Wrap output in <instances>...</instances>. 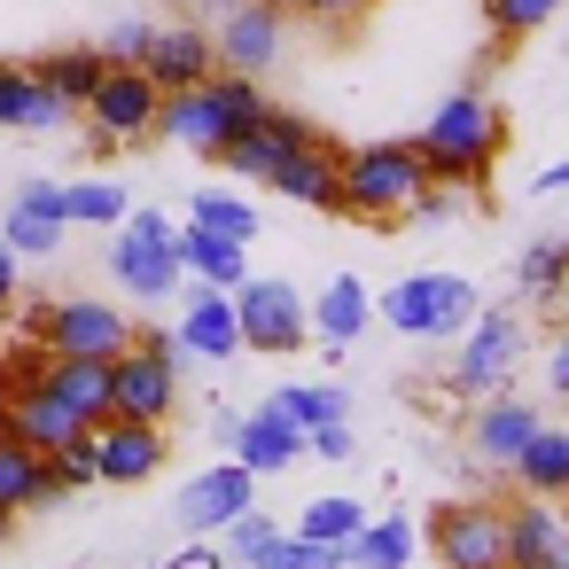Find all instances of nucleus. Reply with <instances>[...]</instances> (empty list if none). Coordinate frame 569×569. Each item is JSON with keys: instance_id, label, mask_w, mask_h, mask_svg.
<instances>
[{"instance_id": "nucleus-40", "label": "nucleus", "mask_w": 569, "mask_h": 569, "mask_svg": "<svg viewBox=\"0 0 569 569\" xmlns=\"http://www.w3.org/2000/svg\"><path fill=\"white\" fill-rule=\"evenodd\" d=\"M452 196H460V188H445V180H421V188H413V203H406L398 219H421V227H445V219H452Z\"/></svg>"}, {"instance_id": "nucleus-26", "label": "nucleus", "mask_w": 569, "mask_h": 569, "mask_svg": "<svg viewBox=\"0 0 569 569\" xmlns=\"http://www.w3.org/2000/svg\"><path fill=\"white\" fill-rule=\"evenodd\" d=\"M413 546H421V530L406 515H367L351 530V546H343V569H406Z\"/></svg>"}, {"instance_id": "nucleus-15", "label": "nucleus", "mask_w": 569, "mask_h": 569, "mask_svg": "<svg viewBox=\"0 0 569 569\" xmlns=\"http://www.w3.org/2000/svg\"><path fill=\"white\" fill-rule=\"evenodd\" d=\"M94 468L102 483H149L164 468V421H126V413L94 421Z\"/></svg>"}, {"instance_id": "nucleus-1", "label": "nucleus", "mask_w": 569, "mask_h": 569, "mask_svg": "<svg viewBox=\"0 0 569 569\" xmlns=\"http://www.w3.org/2000/svg\"><path fill=\"white\" fill-rule=\"evenodd\" d=\"M413 149H421V172H429V180H445V188H483V172H491L499 149H507V118H499L476 87H460V94L413 133Z\"/></svg>"}, {"instance_id": "nucleus-46", "label": "nucleus", "mask_w": 569, "mask_h": 569, "mask_svg": "<svg viewBox=\"0 0 569 569\" xmlns=\"http://www.w3.org/2000/svg\"><path fill=\"white\" fill-rule=\"evenodd\" d=\"M0 312H17V250L0 242Z\"/></svg>"}, {"instance_id": "nucleus-48", "label": "nucleus", "mask_w": 569, "mask_h": 569, "mask_svg": "<svg viewBox=\"0 0 569 569\" xmlns=\"http://www.w3.org/2000/svg\"><path fill=\"white\" fill-rule=\"evenodd\" d=\"M9 530H17V515H9V507H0V546H9Z\"/></svg>"}, {"instance_id": "nucleus-30", "label": "nucleus", "mask_w": 569, "mask_h": 569, "mask_svg": "<svg viewBox=\"0 0 569 569\" xmlns=\"http://www.w3.org/2000/svg\"><path fill=\"white\" fill-rule=\"evenodd\" d=\"M515 289H522L530 305H553V297L569 289V234H538V242L522 250V266H515Z\"/></svg>"}, {"instance_id": "nucleus-49", "label": "nucleus", "mask_w": 569, "mask_h": 569, "mask_svg": "<svg viewBox=\"0 0 569 569\" xmlns=\"http://www.w3.org/2000/svg\"><path fill=\"white\" fill-rule=\"evenodd\" d=\"M164 9H180V0H164Z\"/></svg>"}, {"instance_id": "nucleus-22", "label": "nucleus", "mask_w": 569, "mask_h": 569, "mask_svg": "<svg viewBox=\"0 0 569 569\" xmlns=\"http://www.w3.org/2000/svg\"><path fill=\"white\" fill-rule=\"evenodd\" d=\"M0 429H9V437H24L40 460H48V452H63L71 437H87V421H79L63 398H48V390H24V398H9V406H0Z\"/></svg>"}, {"instance_id": "nucleus-2", "label": "nucleus", "mask_w": 569, "mask_h": 569, "mask_svg": "<svg viewBox=\"0 0 569 569\" xmlns=\"http://www.w3.org/2000/svg\"><path fill=\"white\" fill-rule=\"evenodd\" d=\"M273 102H266V87L258 79H242V71H211L203 87H180V94H164V110H157V133L164 141H180V149H203V157H219L234 133H250L258 118H266Z\"/></svg>"}, {"instance_id": "nucleus-23", "label": "nucleus", "mask_w": 569, "mask_h": 569, "mask_svg": "<svg viewBox=\"0 0 569 569\" xmlns=\"http://www.w3.org/2000/svg\"><path fill=\"white\" fill-rule=\"evenodd\" d=\"M180 343H188L196 359H234V351H242L234 289H211V281H196V297H188V320H180Z\"/></svg>"}, {"instance_id": "nucleus-33", "label": "nucleus", "mask_w": 569, "mask_h": 569, "mask_svg": "<svg viewBox=\"0 0 569 569\" xmlns=\"http://www.w3.org/2000/svg\"><path fill=\"white\" fill-rule=\"evenodd\" d=\"M273 406H281L297 429H320V421H343V413H351V398H343L336 382H289V390H273Z\"/></svg>"}, {"instance_id": "nucleus-32", "label": "nucleus", "mask_w": 569, "mask_h": 569, "mask_svg": "<svg viewBox=\"0 0 569 569\" xmlns=\"http://www.w3.org/2000/svg\"><path fill=\"white\" fill-rule=\"evenodd\" d=\"M188 227H211V234H234V242H250V234H258V211H250L234 188H196V203H188Z\"/></svg>"}, {"instance_id": "nucleus-34", "label": "nucleus", "mask_w": 569, "mask_h": 569, "mask_svg": "<svg viewBox=\"0 0 569 569\" xmlns=\"http://www.w3.org/2000/svg\"><path fill=\"white\" fill-rule=\"evenodd\" d=\"M367 522V507L359 499H343V491H328V499H312L305 515H297V538H320V546H351V530Z\"/></svg>"}, {"instance_id": "nucleus-31", "label": "nucleus", "mask_w": 569, "mask_h": 569, "mask_svg": "<svg viewBox=\"0 0 569 569\" xmlns=\"http://www.w3.org/2000/svg\"><path fill=\"white\" fill-rule=\"evenodd\" d=\"M0 507H9V515L40 507V452L24 437H9V429H0Z\"/></svg>"}, {"instance_id": "nucleus-44", "label": "nucleus", "mask_w": 569, "mask_h": 569, "mask_svg": "<svg viewBox=\"0 0 569 569\" xmlns=\"http://www.w3.org/2000/svg\"><path fill=\"white\" fill-rule=\"evenodd\" d=\"M305 452H320V460H351V429H343V421H320V429H305Z\"/></svg>"}, {"instance_id": "nucleus-41", "label": "nucleus", "mask_w": 569, "mask_h": 569, "mask_svg": "<svg viewBox=\"0 0 569 569\" xmlns=\"http://www.w3.org/2000/svg\"><path fill=\"white\" fill-rule=\"evenodd\" d=\"M149 40H157V24L126 17V24H118V32L102 40V56H110V63H141V56H149Z\"/></svg>"}, {"instance_id": "nucleus-12", "label": "nucleus", "mask_w": 569, "mask_h": 569, "mask_svg": "<svg viewBox=\"0 0 569 569\" xmlns=\"http://www.w3.org/2000/svg\"><path fill=\"white\" fill-rule=\"evenodd\" d=\"M242 507H258V476H250L242 460H219V468H203V476H188V483H180L172 522H180L188 538H203V530H227Z\"/></svg>"}, {"instance_id": "nucleus-7", "label": "nucleus", "mask_w": 569, "mask_h": 569, "mask_svg": "<svg viewBox=\"0 0 569 569\" xmlns=\"http://www.w3.org/2000/svg\"><path fill=\"white\" fill-rule=\"evenodd\" d=\"M375 312H382L398 336L437 343V336H468V320H476V289H468L460 273H413V281H398Z\"/></svg>"}, {"instance_id": "nucleus-14", "label": "nucleus", "mask_w": 569, "mask_h": 569, "mask_svg": "<svg viewBox=\"0 0 569 569\" xmlns=\"http://www.w3.org/2000/svg\"><path fill=\"white\" fill-rule=\"evenodd\" d=\"M305 141H320L312 118H297V110H266L250 133H234V141L219 149V164H227L234 180H273V164H281L289 149H305Z\"/></svg>"}, {"instance_id": "nucleus-35", "label": "nucleus", "mask_w": 569, "mask_h": 569, "mask_svg": "<svg viewBox=\"0 0 569 569\" xmlns=\"http://www.w3.org/2000/svg\"><path fill=\"white\" fill-rule=\"evenodd\" d=\"M63 219H79V227H118V219H126V188H110V180H71V188H63Z\"/></svg>"}, {"instance_id": "nucleus-9", "label": "nucleus", "mask_w": 569, "mask_h": 569, "mask_svg": "<svg viewBox=\"0 0 569 569\" xmlns=\"http://www.w3.org/2000/svg\"><path fill=\"white\" fill-rule=\"evenodd\" d=\"M180 406V375H172V336H133L110 359V413L126 421H164Z\"/></svg>"}, {"instance_id": "nucleus-10", "label": "nucleus", "mask_w": 569, "mask_h": 569, "mask_svg": "<svg viewBox=\"0 0 569 569\" xmlns=\"http://www.w3.org/2000/svg\"><path fill=\"white\" fill-rule=\"evenodd\" d=\"M234 320H242V351H305L312 343V305L289 289V281H242L234 289Z\"/></svg>"}, {"instance_id": "nucleus-39", "label": "nucleus", "mask_w": 569, "mask_h": 569, "mask_svg": "<svg viewBox=\"0 0 569 569\" xmlns=\"http://www.w3.org/2000/svg\"><path fill=\"white\" fill-rule=\"evenodd\" d=\"M273 538H281V522H273V515H258V507H242V515L227 522V553H234V561H258Z\"/></svg>"}, {"instance_id": "nucleus-18", "label": "nucleus", "mask_w": 569, "mask_h": 569, "mask_svg": "<svg viewBox=\"0 0 569 569\" xmlns=\"http://www.w3.org/2000/svg\"><path fill=\"white\" fill-rule=\"evenodd\" d=\"M538 437V406L499 390V398H476V421H468V452L491 460V468H515V452Z\"/></svg>"}, {"instance_id": "nucleus-24", "label": "nucleus", "mask_w": 569, "mask_h": 569, "mask_svg": "<svg viewBox=\"0 0 569 569\" xmlns=\"http://www.w3.org/2000/svg\"><path fill=\"white\" fill-rule=\"evenodd\" d=\"M40 390H48V398H63L87 429H94V421H110V359H56V351H48Z\"/></svg>"}, {"instance_id": "nucleus-8", "label": "nucleus", "mask_w": 569, "mask_h": 569, "mask_svg": "<svg viewBox=\"0 0 569 569\" xmlns=\"http://www.w3.org/2000/svg\"><path fill=\"white\" fill-rule=\"evenodd\" d=\"M515 367H522V320H515V305L476 312L468 343L452 359V390L460 398H499V390H515Z\"/></svg>"}, {"instance_id": "nucleus-42", "label": "nucleus", "mask_w": 569, "mask_h": 569, "mask_svg": "<svg viewBox=\"0 0 569 569\" xmlns=\"http://www.w3.org/2000/svg\"><path fill=\"white\" fill-rule=\"evenodd\" d=\"M297 9H305L312 24H359V17L375 9V0H297Z\"/></svg>"}, {"instance_id": "nucleus-47", "label": "nucleus", "mask_w": 569, "mask_h": 569, "mask_svg": "<svg viewBox=\"0 0 569 569\" xmlns=\"http://www.w3.org/2000/svg\"><path fill=\"white\" fill-rule=\"evenodd\" d=\"M546 375H553V398H569V336L553 343V367H546Z\"/></svg>"}, {"instance_id": "nucleus-38", "label": "nucleus", "mask_w": 569, "mask_h": 569, "mask_svg": "<svg viewBox=\"0 0 569 569\" xmlns=\"http://www.w3.org/2000/svg\"><path fill=\"white\" fill-rule=\"evenodd\" d=\"M0 242H9L17 258H48V250L63 242V219H40V211H24V203H9V219H0Z\"/></svg>"}, {"instance_id": "nucleus-21", "label": "nucleus", "mask_w": 569, "mask_h": 569, "mask_svg": "<svg viewBox=\"0 0 569 569\" xmlns=\"http://www.w3.org/2000/svg\"><path fill=\"white\" fill-rule=\"evenodd\" d=\"M79 110L32 79V63H0V126L9 133H63Z\"/></svg>"}, {"instance_id": "nucleus-25", "label": "nucleus", "mask_w": 569, "mask_h": 569, "mask_svg": "<svg viewBox=\"0 0 569 569\" xmlns=\"http://www.w3.org/2000/svg\"><path fill=\"white\" fill-rule=\"evenodd\" d=\"M172 250H180V266L196 273V281H211V289H242L250 281V242H234V234H211V227H180L172 234Z\"/></svg>"}, {"instance_id": "nucleus-27", "label": "nucleus", "mask_w": 569, "mask_h": 569, "mask_svg": "<svg viewBox=\"0 0 569 569\" xmlns=\"http://www.w3.org/2000/svg\"><path fill=\"white\" fill-rule=\"evenodd\" d=\"M367 320H375V297H367V289L351 281V273H336V281H328V289L312 297V336H320L328 351H343V343H351V336H359Z\"/></svg>"}, {"instance_id": "nucleus-37", "label": "nucleus", "mask_w": 569, "mask_h": 569, "mask_svg": "<svg viewBox=\"0 0 569 569\" xmlns=\"http://www.w3.org/2000/svg\"><path fill=\"white\" fill-rule=\"evenodd\" d=\"M250 569H343V546H320V538H297V530H281Z\"/></svg>"}, {"instance_id": "nucleus-28", "label": "nucleus", "mask_w": 569, "mask_h": 569, "mask_svg": "<svg viewBox=\"0 0 569 569\" xmlns=\"http://www.w3.org/2000/svg\"><path fill=\"white\" fill-rule=\"evenodd\" d=\"M515 483L538 491V499H569V429H546L538 421V437L515 452Z\"/></svg>"}, {"instance_id": "nucleus-3", "label": "nucleus", "mask_w": 569, "mask_h": 569, "mask_svg": "<svg viewBox=\"0 0 569 569\" xmlns=\"http://www.w3.org/2000/svg\"><path fill=\"white\" fill-rule=\"evenodd\" d=\"M429 172H421V149L413 141H367V149H351L343 157V219H367V227H390L406 203H413V188H421Z\"/></svg>"}, {"instance_id": "nucleus-4", "label": "nucleus", "mask_w": 569, "mask_h": 569, "mask_svg": "<svg viewBox=\"0 0 569 569\" xmlns=\"http://www.w3.org/2000/svg\"><path fill=\"white\" fill-rule=\"evenodd\" d=\"M157 110H164V87L141 71V63H110L102 79H94V94H87V118H94V157H110V149H141L149 133H157Z\"/></svg>"}, {"instance_id": "nucleus-16", "label": "nucleus", "mask_w": 569, "mask_h": 569, "mask_svg": "<svg viewBox=\"0 0 569 569\" xmlns=\"http://www.w3.org/2000/svg\"><path fill=\"white\" fill-rule=\"evenodd\" d=\"M507 561L515 569H569V515L538 491L507 507Z\"/></svg>"}, {"instance_id": "nucleus-19", "label": "nucleus", "mask_w": 569, "mask_h": 569, "mask_svg": "<svg viewBox=\"0 0 569 569\" xmlns=\"http://www.w3.org/2000/svg\"><path fill=\"white\" fill-rule=\"evenodd\" d=\"M141 71H149L164 94H180V87H203V79L219 71V48H211V32H203V24H164V32L149 40Z\"/></svg>"}, {"instance_id": "nucleus-45", "label": "nucleus", "mask_w": 569, "mask_h": 569, "mask_svg": "<svg viewBox=\"0 0 569 569\" xmlns=\"http://www.w3.org/2000/svg\"><path fill=\"white\" fill-rule=\"evenodd\" d=\"M164 569H227V553H219V546H188V553H172Z\"/></svg>"}, {"instance_id": "nucleus-50", "label": "nucleus", "mask_w": 569, "mask_h": 569, "mask_svg": "<svg viewBox=\"0 0 569 569\" xmlns=\"http://www.w3.org/2000/svg\"><path fill=\"white\" fill-rule=\"evenodd\" d=\"M227 9H234V0H227Z\"/></svg>"}, {"instance_id": "nucleus-5", "label": "nucleus", "mask_w": 569, "mask_h": 569, "mask_svg": "<svg viewBox=\"0 0 569 569\" xmlns=\"http://www.w3.org/2000/svg\"><path fill=\"white\" fill-rule=\"evenodd\" d=\"M421 546L437 553V569H515L507 561V507H491V499H445V507H429Z\"/></svg>"}, {"instance_id": "nucleus-17", "label": "nucleus", "mask_w": 569, "mask_h": 569, "mask_svg": "<svg viewBox=\"0 0 569 569\" xmlns=\"http://www.w3.org/2000/svg\"><path fill=\"white\" fill-rule=\"evenodd\" d=\"M273 196H289V203H305V211H336L343 203V157L328 149V133L320 141H305V149H289L281 164H273V180H266Z\"/></svg>"}, {"instance_id": "nucleus-29", "label": "nucleus", "mask_w": 569, "mask_h": 569, "mask_svg": "<svg viewBox=\"0 0 569 569\" xmlns=\"http://www.w3.org/2000/svg\"><path fill=\"white\" fill-rule=\"evenodd\" d=\"M110 71V56L102 48H56V56H40L32 63V79L48 87V94H63L71 110H87V94H94V79Z\"/></svg>"}, {"instance_id": "nucleus-43", "label": "nucleus", "mask_w": 569, "mask_h": 569, "mask_svg": "<svg viewBox=\"0 0 569 569\" xmlns=\"http://www.w3.org/2000/svg\"><path fill=\"white\" fill-rule=\"evenodd\" d=\"M17 203H24V211H40V219H63V188H56V180H24V188H17ZM63 227H71V219H63Z\"/></svg>"}, {"instance_id": "nucleus-6", "label": "nucleus", "mask_w": 569, "mask_h": 569, "mask_svg": "<svg viewBox=\"0 0 569 569\" xmlns=\"http://www.w3.org/2000/svg\"><path fill=\"white\" fill-rule=\"evenodd\" d=\"M110 273H118V289H126V297L164 305V297L188 281V266H180V250H172V219H164V211H126V219H118Z\"/></svg>"}, {"instance_id": "nucleus-11", "label": "nucleus", "mask_w": 569, "mask_h": 569, "mask_svg": "<svg viewBox=\"0 0 569 569\" xmlns=\"http://www.w3.org/2000/svg\"><path fill=\"white\" fill-rule=\"evenodd\" d=\"M133 336H141V328H133L118 305H102V297H63V305H48V320H40L32 343H48L56 359H118Z\"/></svg>"}, {"instance_id": "nucleus-20", "label": "nucleus", "mask_w": 569, "mask_h": 569, "mask_svg": "<svg viewBox=\"0 0 569 569\" xmlns=\"http://www.w3.org/2000/svg\"><path fill=\"white\" fill-rule=\"evenodd\" d=\"M234 460H242L250 476H281V468H297V460H305V429L266 398L258 413H242V421H234Z\"/></svg>"}, {"instance_id": "nucleus-36", "label": "nucleus", "mask_w": 569, "mask_h": 569, "mask_svg": "<svg viewBox=\"0 0 569 569\" xmlns=\"http://www.w3.org/2000/svg\"><path fill=\"white\" fill-rule=\"evenodd\" d=\"M569 9V0H483V24L499 32V40H530L538 24H553Z\"/></svg>"}, {"instance_id": "nucleus-13", "label": "nucleus", "mask_w": 569, "mask_h": 569, "mask_svg": "<svg viewBox=\"0 0 569 569\" xmlns=\"http://www.w3.org/2000/svg\"><path fill=\"white\" fill-rule=\"evenodd\" d=\"M211 48H219V71L266 79L281 63V9H273V0H234L227 24L211 32Z\"/></svg>"}]
</instances>
